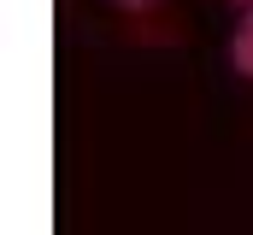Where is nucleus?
I'll use <instances>...</instances> for the list:
<instances>
[{"mask_svg":"<svg viewBox=\"0 0 253 235\" xmlns=\"http://www.w3.org/2000/svg\"><path fill=\"white\" fill-rule=\"evenodd\" d=\"M112 6H124V12H147L153 0H112Z\"/></svg>","mask_w":253,"mask_h":235,"instance_id":"obj_2","label":"nucleus"},{"mask_svg":"<svg viewBox=\"0 0 253 235\" xmlns=\"http://www.w3.org/2000/svg\"><path fill=\"white\" fill-rule=\"evenodd\" d=\"M242 6H253V0H242Z\"/></svg>","mask_w":253,"mask_h":235,"instance_id":"obj_3","label":"nucleus"},{"mask_svg":"<svg viewBox=\"0 0 253 235\" xmlns=\"http://www.w3.org/2000/svg\"><path fill=\"white\" fill-rule=\"evenodd\" d=\"M230 65H236V71L253 82V12L236 24V36H230Z\"/></svg>","mask_w":253,"mask_h":235,"instance_id":"obj_1","label":"nucleus"}]
</instances>
